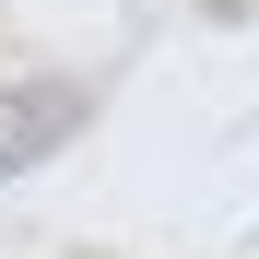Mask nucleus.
Here are the masks:
<instances>
[{
	"instance_id": "nucleus-1",
	"label": "nucleus",
	"mask_w": 259,
	"mask_h": 259,
	"mask_svg": "<svg viewBox=\"0 0 259 259\" xmlns=\"http://www.w3.org/2000/svg\"><path fill=\"white\" fill-rule=\"evenodd\" d=\"M71 130H82V95H71V82H24V95H0V189H12L35 153H59Z\"/></svg>"
}]
</instances>
